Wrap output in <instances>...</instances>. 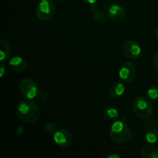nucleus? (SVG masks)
I'll use <instances>...</instances> for the list:
<instances>
[{"label":"nucleus","instance_id":"nucleus-1","mask_svg":"<svg viewBox=\"0 0 158 158\" xmlns=\"http://www.w3.org/2000/svg\"><path fill=\"white\" fill-rule=\"evenodd\" d=\"M16 114L20 120L26 123H35L40 117V111L38 105L29 99L23 100L18 105Z\"/></svg>","mask_w":158,"mask_h":158},{"label":"nucleus","instance_id":"nucleus-2","mask_svg":"<svg viewBox=\"0 0 158 158\" xmlns=\"http://www.w3.org/2000/svg\"><path fill=\"white\" fill-rule=\"evenodd\" d=\"M110 137L113 142L117 144H125L131 138V130L125 122L122 120L115 121L110 129Z\"/></svg>","mask_w":158,"mask_h":158},{"label":"nucleus","instance_id":"nucleus-3","mask_svg":"<svg viewBox=\"0 0 158 158\" xmlns=\"http://www.w3.org/2000/svg\"><path fill=\"white\" fill-rule=\"evenodd\" d=\"M133 110L139 118L148 119L152 115V103L146 97H139L133 103Z\"/></svg>","mask_w":158,"mask_h":158},{"label":"nucleus","instance_id":"nucleus-4","mask_svg":"<svg viewBox=\"0 0 158 158\" xmlns=\"http://www.w3.org/2000/svg\"><path fill=\"white\" fill-rule=\"evenodd\" d=\"M55 4L51 0H43L38 5L35 10L36 17L40 20H48L52 18L56 13Z\"/></svg>","mask_w":158,"mask_h":158},{"label":"nucleus","instance_id":"nucleus-5","mask_svg":"<svg viewBox=\"0 0 158 158\" xmlns=\"http://www.w3.org/2000/svg\"><path fill=\"white\" fill-rule=\"evenodd\" d=\"M19 89L23 96L29 100L35 98L39 94L38 86L33 80L29 78H25L21 80Z\"/></svg>","mask_w":158,"mask_h":158},{"label":"nucleus","instance_id":"nucleus-6","mask_svg":"<svg viewBox=\"0 0 158 158\" xmlns=\"http://www.w3.org/2000/svg\"><path fill=\"white\" fill-rule=\"evenodd\" d=\"M54 142L59 147L63 148H68L72 145L73 137L70 132L65 128H61L53 134Z\"/></svg>","mask_w":158,"mask_h":158},{"label":"nucleus","instance_id":"nucleus-7","mask_svg":"<svg viewBox=\"0 0 158 158\" xmlns=\"http://www.w3.org/2000/svg\"><path fill=\"white\" fill-rule=\"evenodd\" d=\"M119 77L125 83L132 82L137 77V67L132 62L127 61L119 71Z\"/></svg>","mask_w":158,"mask_h":158},{"label":"nucleus","instance_id":"nucleus-8","mask_svg":"<svg viewBox=\"0 0 158 158\" xmlns=\"http://www.w3.org/2000/svg\"><path fill=\"white\" fill-rule=\"evenodd\" d=\"M123 51L125 56L132 60H137L141 54V49L140 46L133 40H129L124 43Z\"/></svg>","mask_w":158,"mask_h":158},{"label":"nucleus","instance_id":"nucleus-9","mask_svg":"<svg viewBox=\"0 0 158 158\" xmlns=\"http://www.w3.org/2000/svg\"><path fill=\"white\" fill-rule=\"evenodd\" d=\"M108 15L114 21L121 22L126 17V11L123 6L118 4H114L108 9Z\"/></svg>","mask_w":158,"mask_h":158},{"label":"nucleus","instance_id":"nucleus-10","mask_svg":"<svg viewBox=\"0 0 158 158\" xmlns=\"http://www.w3.org/2000/svg\"><path fill=\"white\" fill-rule=\"evenodd\" d=\"M9 66L14 72H23L27 67L26 60L20 56H14L9 61Z\"/></svg>","mask_w":158,"mask_h":158},{"label":"nucleus","instance_id":"nucleus-11","mask_svg":"<svg viewBox=\"0 0 158 158\" xmlns=\"http://www.w3.org/2000/svg\"><path fill=\"white\" fill-rule=\"evenodd\" d=\"M125 92V86L120 82H116L111 86L109 90V96L112 99H117L121 97Z\"/></svg>","mask_w":158,"mask_h":158},{"label":"nucleus","instance_id":"nucleus-12","mask_svg":"<svg viewBox=\"0 0 158 158\" xmlns=\"http://www.w3.org/2000/svg\"><path fill=\"white\" fill-rule=\"evenodd\" d=\"M140 154L144 158H158V151L152 145H144L141 148Z\"/></svg>","mask_w":158,"mask_h":158},{"label":"nucleus","instance_id":"nucleus-13","mask_svg":"<svg viewBox=\"0 0 158 158\" xmlns=\"http://www.w3.org/2000/svg\"><path fill=\"white\" fill-rule=\"evenodd\" d=\"M11 55V48L9 43L4 40H1V46H0V61L3 63L7 61Z\"/></svg>","mask_w":158,"mask_h":158},{"label":"nucleus","instance_id":"nucleus-14","mask_svg":"<svg viewBox=\"0 0 158 158\" xmlns=\"http://www.w3.org/2000/svg\"><path fill=\"white\" fill-rule=\"evenodd\" d=\"M103 115L106 120H115L119 117V111L116 108L108 107L104 109L103 112Z\"/></svg>","mask_w":158,"mask_h":158},{"label":"nucleus","instance_id":"nucleus-15","mask_svg":"<svg viewBox=\"0 0 158 158\" xmlns=\"http://www.w3.org/2000/svg\"><path fill=\"white\" fill-rule=\"evenodd\" d=\"M145 139L150 143H158V130H153L147 133Z\"/></svg>","mask_w":158,"mask_h":158},{"label":"nucleus","instance_id":"nucleus-16","mask_svg":"<svg viewBox=\"0 0 158 158\" xmlns=\"http://www.w3.org/2000/svg\"><path fill=\"white\" fill-rule=\"evenodd\" d=\"M148 97L153 100H157L158 99V86H154V87L150 88L147 92Z\"/></svg>","mask_w":158,"mask_h":158},{"label":"nucleus","instance_id":"nucleus-17","mask_svg":"<svg viewBox=\"0 0 158 158\" xmlns=\"http://www.w3.org/2000/svg\"><path fill=\"white\" fill-rule=\"evenodd\" d=\"M45 130L49 134H54L57 131L56 126L53 123H48L45 127Z\"/></svg>","mask_w":158,"mask_h":158},{"label":"nucleus","instance_id":"nucleus-18","mask_svg":"<svg viewBox=\"0 0 158 158\" xmlns=\"http://www.w3.org/2000/svg\"><path fill=\"white\" fill-rule=\"evenodd\" d=\"M104 16L105 15H104V14H103V12H97V13L94 15V18L95 19L97 22H99V23H102V22L105 19Z\"/></svg>","mask_w":158,"mask_h":158},{"label":"nucleus","instance_id":"nucleus-19","mask_svg":"<svg viewBox=\"0 0 158 158\" xmlns=\"http://www.w3.org/2000/svg\"><path fill=\"white\" fill-rule=\"evenodd\" d=\"M154 64L158 71V51L156 52V53L154 56Z\"/></svg>","mask_w":158,"mask_h":158},{"label":"nucleus","instance_id":"nucleus-20","mask_svg":"<svg viewBox=\"0 0 158 158\" xmlns=\"http://www.w3.org/2000/svg\"><path fill=\"white\" fill-rule=\"evenodd\" d=\"M5 74V66L3 64L1 65V68H0V77H3Z\"/></svg>","mask_w":158,"mask_h":158},{"label":"nucleus","instance_id":"nucleus-21","mask_svg":"<svg viewBox=\"0 0 158 158\" xmlns=\"http://www.w3.org/2000/svg\"><path fill=\"white\" fill-rule=\"evenodd\" d=\"M85 3L86 4H89V5H94L97 2V0H83Z\"/></svg>","mask_w":158,"mask_h":158},{"label":"nucleus","instance_id":"nucleus-22","mask_svg":"<svg viewBox=\"0 0 158 158\" xmlns=\"http://www.w3.org/2000/svg\"><path fill=\"white\" fill-rule=\"evenodd\" d=\"M120 157L117 154H111V155L108 156V158H120Z\"/></svg>","mask_w":158,"mask_h":158},{"label":"nucleus","instance_id":"nucleus-23","mask_svg":"<svg viewBox=\"0 0 158 158\" xmlns=\"http://www.w3.org/2000/svg\"><path fill=\"white\" fill-rule=\"evenodd\" d=\"M155 35H156V37L158 39V28L156 29V31H155Z\"/></svg>","mask_w":158,"mask_h":158},{"label":"nucleus","instance_id":"nucleus-24","mask_svg":"<svg viewBox=\"0 0 158 158\" xmlns=\"http://www.w3.org/2000/svg\"><path fill=\"white\" fill-rule=\"evenodd\" d=\"M52 1H55V2H60V1H62V0H52Z\"/></svg>","mask_w":158,"mask_h":158},{"label":"nucleus","instance_id":"nucleus-25","mask_svg":"<svg viewBox=\"0 0 158 158\" xmlns=\"http://www.w3.org/2000/svg\"><path fill=\"white\" fill-rule=\"evenodd\" d=\"M40 2H41V1H43V0H40Z\"/></svg>","mask_w":158,"mask_h":158}]
</instances>
